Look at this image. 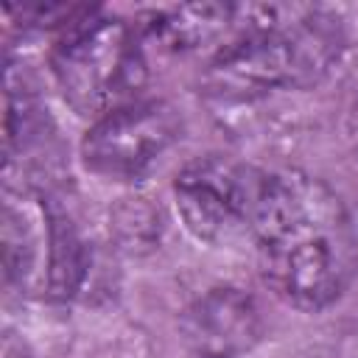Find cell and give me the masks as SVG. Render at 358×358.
I'll use <instances>...</instances> for the list:
<instances>
[{
    "label": "cell",
    "mask_w": 358,
    "mask_h": 358,
    "mask_svg": "<svg viewBox=\"0 0 358 358\" xmlns=\"http://www.w3.org/2000/svg\"><path fill=\"white\" fill-rule=\"evenodd\" d=\"M266 173L227 154L187 162L173 179V201L185 229L210 246H229L252 232Z\"/></svg>",
    "instance_id": "cell-4"
},
{
    "label": "cell",
    "mask_w": 358,
    "mask_h": 358,
    "mask_svg": "<svg viewBox=\"0 0 358 358\" xmlns=\"http://www.w3.org/2000/svg\"><path fill=\"white\" fill-rule=\"evenodd\" d=\"M255 20L201 73V92L221 103H249L271 92L316 87L344 53V25L333 11L302 8L288 20Z\"/></svg>",
    "instance_id": "cell-2"
},
{
    "label": "cell",
    "mask_w": 358,
    "mask_h": 358,
    "mask_svg": "<svg viewBox=\"0 0 358 358\" xmlns=\"http://www.w3.org/2000/svg\"><path fill=\"white\" fill-rule=\"evenodd\" d=\"M238 11L241 8L229 3H185L154 8L143 17L140 34L157 42L162 50L193 53L224 36L232 28Z\"/></svg>",
    "instance_id": "cell-7"
},
{
    "label": "cell",
    "mask_w": 358,
    "mask_h": 358,
    "mask_svg": "<svg viewBox=\"0 0 358 358\" xmlns=\"http://www.w3.org/2000/svg\"><path fill=\"white\" fill-rule=\"evenodd\" d=\"M347 129H350L352 140L358 143V92H355V98L350 103V112H347Z\"/></svg>",
    "instance_id": "cell-9"
},
{
    "label": "cell",
    "mask_w": 358,
    "mask_h": 358,
    "mask_svg": "<svg viewBox=\"0 0 358 358\" xmlns=\"http://www.w3.org/2000/svg\"><path fill=\"white\" fill-rule=\"evenodd\" d=\"M199 352H227L249 347L260 333L255 302L235 288H215L187 313Z\"/></svg>",
    "instance_id": "cell-6"
},
{
    "label": "cell",
    "mask_w": 358,
    "mask_h": 358,
    "mask_svg": "<svg viewBox=\"0 0 358 358\" xmlns=\"http://www.w3.org/2000/svg\"><path fill=\"white\" fill-rule=\"evenodd\" d=\"M45 224H48V288L53 296H73L87 271V249L84 241L70 221V215L48 201L45 204Z\"/></svg>",
    "instance_id": "cell-8"
},
{
    "label": "cell",
    "mask_w": 358,
    "mask_h": 358,
    "mask_svg": "<svg viewBox=\"0 0 358 358\" xmlns=\"http://www.w3.org/2000/svg\"><path fill=\"white\" fill-rule=\"evenodd\" d=\"M196 358H235V355H227V352H199Z\"/></svg>",
    "instance_id": "cell-10"
},
{
    "label": "cell",
    "mask_w": 358,
    "mask_h": 358,
    "mask_svg": "<svg viewBox=\"0 0 358 358\" xmlns=\"http://www.w3.org/2000/svg\"><path fill=\"white\" fill-rule=\"evenodd\" d=\"M179 137V112L168 101L140 98L87 129L81 162L90 173L109 182H134L145 176Z\"/></svg>",
    "instance_id": "cell-5"
},
{
    "label": "cell",
    "mask_w": 358,
    "mask_h": 358,
    "mask_svg": "<svg viewBox=\"0 0 358 358\" xmlns=\"http://www.w3.org/2000/svg\"><path fill=\"white\" fill-rule=\"evenodd\" d=\"M249 238L266 285L308 313L330 308L358 268L355 229L341 196L299 168L266 173Z\"/></svg>",
    "instance_id": "cell-1"
},
{
    "label": "cell",
    "mask_w": 358,
    "mask_h": 358,
    "mask_svg": "<svg viewBox=\"0 0 358 358\" xmlns=\"http://www.w3.org/2000/svg\"><path fill=\"white\" fill-rule=\"evenodd\" d=\"M50 73L64 103L95 123L140 101L148 76L143 34L120 17L84 8L64 25Z\"/></svg>",
    "instance_id": "cell-3"
}]
</instances>
